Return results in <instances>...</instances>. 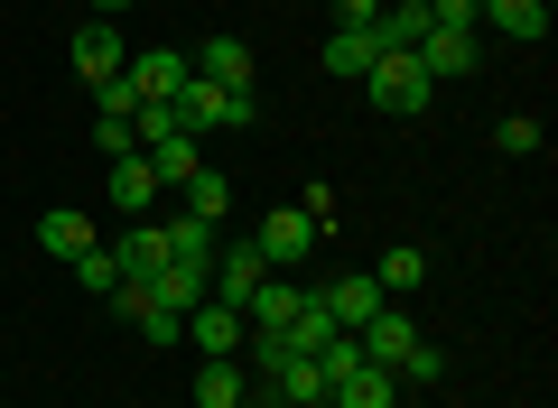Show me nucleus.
Here are the masks:
<instances>
[{"label": "nucleus", "instance_id": "obj_20", "mask_svg": "<svg viewBox=\"0 0 558 408\" xmlns=\"http://www.w3.org/2000/svg\"><path fill=\"white\" fill-rule=\"evenodd\" d=\"M159 168H149V158H112V205L121 214H149V205H159Z\"/></svg>", "mask_w": 558, "mask_h": 408}, {"label": "nucleus", "instance_id": "obj_27", "mask_svg": "<svg viewBox=\"0 0 558 408\" xmlns=\"http://www.w3.org/2000/svg\"><path fill=\"white\" fill-rule=\"evenodd\" d=\"M494 149H502V158H531V149H539V121H531V112L494 121Z\"/></svg>", "mask_w": 558, "mask_h": 408}, {"label": "nucleus", "instance_id": "obj_4", "mask_svg": "<svg viewBox=\"0 0 558 408\" xmlns=\"http://www.w3.org/2000/svg\"><path fill=\"white\" fill-rule=\"evenodd\" d=\"M410 57H418V75H428V84H465L484 65V47H475V28H428Z\"/></svg>", "mask_w": 558, "mask_h": 408}, {"label": "nucleus", "instance_id": "obj_8", "mask_svg": "<svg viewBox=\"0 0 558 408\" xmlns=\"http://www.w3.org/2000/svg\"><path fill=\"white\" fill-rule=\"evenodd\" d=\"M354 344H363V362H381V371H391L400 353L418 344V325H410V316H400V297H381V307H373V316H363V325H354Z\"/></svg>", "mask_w": 558, "mask_h": 408}, {"label": "nucleus", "instance_id": "obj_21", "mask_svg": "<svg viewBox=\"0 0 558 408\" xmlns=\"http://www.w3.org/2000/svg\"><path fill=\"white\" fill-rule=\"evenodd\" d=\"M326 399H336V408H391V399H400V381H391L381 362H363V371H344Z\"/></svg>", "mask_w": 558, "mask_h": 408}, {"label": "nucleus", "instance_id": "obj_15", "mask_svg": "<svg viewBox=\"0 0 558 408\" xmlns=\"http://www.w3.org/2000/svg\"><path fill=\"white\" fill-rule=\"evenodd\" d=\"M373 57H381V38H373V28H336V38L317 47V65H326V75H344V84H363V75H373Z\"/></svg>", "mask_w": 558, "mask_h": 408}, {"label": "nucleus", "instance_id": "obj_30", "mask_svg": "<svg viewBox=\"0 0 558 408\" xmlns=\"http://www.w3.org/2000/svg\"><path fill=\"white\" fill-rule=\"evenodd\" d=\"M121 10H140V0H94V20H121Z\"/></svg>", "mask_w": 558, "mask_h": 408}, {"label": "nucleus", "instance_id": "obj_28", "mask_svg": "<svg viewBox=\"0 0 558 408\" xmlns=\"http://www.w3.org/2000/svg\"><path fill=\"white\" fill-rule=\"evenodd\" d=\"M428 20H438V28H475L484 0H428Z\"/></svg>", "mask_w": 558, "mask_h": 408}, {"label": "nucleus", "instance_id": "obj_17", "mask_svg": "<svg viewBox=\"0 0 558 408\" xmlns=\"http://www.w3.org/2000/svg\"><path fill=\"white\" fill-rule=\"evenodd\" d=\"M112 260H121V279H140V288H149V279L168 270V242H159V223H131V233L112 242Z\"/></svg>", "mask_w": 558, "mask_h": 408}, {"label": "nucleus", "instance_id": "obj_29", "mask_svg": "<svg viewBox=\"0 0 558 408\" xmlns=\"http://www.w3.org/2000/svg\"><path fill=\"white\" fill-rule=\"evenodd\" d=\"M381 20V0H336V28H373Z\"/></svg>", "mask_w": 558, "mask_h": 408}, {"label": "nucleus", "instance_id": "obj_3", "mask_svg": "<svg viewBox=\"0 0 558 408\" xmlns=\"http://www.w3.org/2000/svg\"><path fill=\"white\" fill-rule=\"evenodd\" d=\"M178 112H186V131H252V121H260V94H223V84H186V94H178Z\"/></svg>", "mask_w": 558, "mask_h": 408}, {"label": "nucleus", "instance_id": "obj_24", "mask_svg": "<svg viewBox=\"0 0 558 408\" xmlns=\"http://www.w3.org/2000/svg\"><path fill=\"white\" fill-rule=\"evenodd\" d=\"M418 279H428V251H418V242H400V251L373 270V288H381V297H410Z\"/></svg>", "mask_w": 558, "mask_h": 408}, {"label": "nucleus", "instance_id": "obj_26", "mask_svg": "<svg viewBox=\"0 0 558 408\" xmlns=\"http://www.w3.org/2000/svg\"><path fill=\"white\" fill-rule=\"evenodd\" d=\"M438 371H447V353L428 344V334H418V344H410V353L391 362V381H438Z\"/></svg>", "mask_w": 558, "mask_h": 408}, {"label": "nucleus", "instance_id": "obj_12", "mask_svg": "<svg viewBox=\"0 0 558 408\" xmlns=\"http://www.w3.org/2000/svg\"><path fill=\"white\" fill-rule=\"evenodd\" d=\"M307 297H317V307H326V316H336V325H344V334H354V325H363V316H373V307H381V288H373V270H363V279H307Z\"/></svg>", "mask_w": 558, "mask_h": 408}, {"label": "nucleus", "instance_id": "obj_22", "mask_svg": "<svg viewBox=\"0 0 558 408\" xmlns=\"http://www.w3.org/2000/svg\"><path fill=\"white\" fill-rule=\"evenodd\" d=\"M242 399H252V371L242 362H205L196 371V408H242Z\"/></svg>", "mask_w": 558, "mask_h": 408}, {"label": "nucleus", "instance_id": "obj_2", "mask_svg": "<svg viewBox=\"0 0 558 408\" xmlns=\"http://www.w3.org/2000/svg\"><path fill=\"white\" fill-rule=\"evenodd\" d=\"M317 223L326 214H307V205H279V214H260V260H270V270H307V260H317Z\"/></svg>", "mask_w": 558, "mask_h": 408}, {"label": "nucleus", "instance_id": "obj_1", "mask_svg": "<svg viewBox=\"0 0 558 408\" xmlns=\"http://www.w3.org/2000/svg\"><path fill=\"white\" fill-rule=\"evenodd\" d=\"M363 94H373V112H391V121H418L428 102H438V84L418 75V57H373Z\"/></svg>", "mask_w": 558, "mask_h": 408}, {"label": "nucleus", "instance_id": "obj_18", "mask_svg": "<svg viewBox=\"0 0 558 408\" xmlns=\"http://www.w3.org/2000/svg\"><path fill=\"white\" fill-rule=\"evenodd\" d=\"M159 242H168V260H186V270H215V251H223L215 223H196V214H168V223H159Z\"/></svg>", "mask_w": 558, "mask_h": 408}, {"label": "nucleus", "instance_id": "obj_16", "mask_svg": "<svg viewBox=\"0 0 558 408\" xmlns=\"http://www.w3.org/2000/svg\"><path fill=\"white\" fill-rule=\"evenodd\" d=\"M38 251H47V260H84V251H94V214H75V205L38 214Z\"/></svg>", "mask_w": 558, "mask_h": 408}, {"label": "nucleus", "instance_id": "obj_23", "mask_svg": "<svg viewBox=\"0 0 558 408\" xmlns=\"http://www.w3.org/2000/svg\"><path fill=\"white\" fill-rule=\"evenodd\" d=\"M223 205H233V186H223L215 168H196V176L178 186V214H196V223H223Z\"/></svg>", "mask_w": 558, "mask_h": 408}, {"label": "nucleus", "instance_id": "obj_13", "mask_svg": "<svg viewBox=\"0 0 558 408\" xmlns=\"http://www.w3.org/2000/svg\"><path fill=\"white\" fill-rule=\"evenodd\" d=\"M270 279V260H260V242H233V251H215V297L223 307H242V297Z\"/></svg>", "mask_w": 558, "mask_h": 408}, {"label": "nucleus", "instance_id": "obj_6", "mask_svg": "<svg viewBox=\"0 0 558 408\" xmlns=\"http://www.w3.org/2000/svg\"><path fill=\"white\" fill-rule=\"evenodd\" d=\"M307 307V279H260V288L252 297H242V334H289V316H299Z\"/></svg>", "mask_w": 558, "mask_h": 408}, {"label": "nucleus", "instance_id": "obj_14", "mask_svg": "<svg viewBox=\"0 0 558 408\" xmlns=\"http://www.w3.org/2000/svg\"><path fill=\"white\" fill-rule=\"evenodd\" d=\"M428 0H381V20H373V38H381V57H410L418 38H428Z\"/></svg>", "mask_w": 558, "mask_h": 408}, {"label": "nucleus", "instance_id": "obj_9", "mask_svg": "<svg viewBox=\"0 0 558 408\" xmlns=\"http://www.w3.org/2000/svg\"><path fill=\"white\" fill-rule=\"evenodd\" d=\"M186 344H196L205 362H233V353H242V307H223V297L186 307Z\"/></svg>", "mask_w": 558, "mask_h": 408}, {"label": "nucleus", "instance_id": "obj_25", "mask_svg": "<svg viewBox=\"0 0 558 408\" xmlns=\"http://www.w3.org/2000/svg\"><path fill=\"white\" fill-rule=\"evenodd\" d=\"M65 270H75L94 297H112V288H121V260H112V242H94V251H84V260H65Z\"/></svg>", "mask_w": 558, "mask_h": 408}, {"label": "nucleus", "instance_id": "obj_5", "mask_svg": "<svg viewBox=\"0 0 558 408\" xmlns=\"http://www.w3.org/2000/svg\"><path fill=\"white\" fill-rule=\"evenodd\" d=\"M121 84H131V102H178L186 84H196V65H186L178 47H149V57L121 65Z\"/></svg>", "mask_w": 558, "mask_h": 408}, {"label": "nucleus", "instance_id": "obj_10", "mask_svg": "<svg viewBox=\"0 0 558 408\" xmlns=\"http://www.w3.org/2000/svg\"><path fill=\"white\" fill-rule=\"evenodd\" d=\"M65 57H75V75H84V84H112L121 65H131V47H121V28H112V20H84Z\"/></svg>", "mask_w": 558, "mask_h": 408}, {"label": "nucleus", "instance_id": "obj_7", "mask_svg": "<svg viewBox=\"0 0 558 408\" xmlns=\"http://www.w3.org/2000/svg\"><path fill=\"white\" fill-rule=\"evenodd\" d=\"M112 307H121V316H131V325H140V334H149V344H186V316H178V307H168V297H159V288H140V279H121V288H112Z\"/></svg>", "mask_w": 558, "mask_h": 408}, {"label": "nucleus", "instance_id": "obj_11", "mask_svg": "<svg viewBox=\"0 0 558 408\" xmlns=\"http://www.w3.org/2000/svg\"><path fill=\"white\" fill-rule=\"evenodd\" d=\"M186 65H196V84L252 94V47H242V38H205V47H186Z\"/></svg>", "mask_w": 558, "mask_h": 408}, {"label": "nucleus", "instance_id": "obj_19", "mask_svg": "<svg viewBox=\"0 0 558 408\" xmlns=\"http://www.w3.org/2000/svg\"><path fill=\"white\" fill-rule=\"evenodd\" d=\"M484 20H494L512 47H539L549 38V0H484Z\"/></svg>", "mask_w": 558, "mask_h": 408}]
</instances>
